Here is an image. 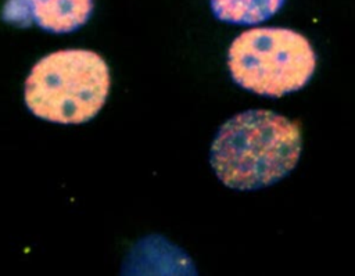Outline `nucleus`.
<instances>
[{
	"mask_svg": "<svg viewBox=\"0 0 355 276\" xmlns=\"http://www.w3.org/2000/svg\"><path fill=\"white\" fill-rule=\"evenodd\" d=\"M93 0H7L1 18L15 26L37 25L51 33H71L92 17Z\"/></svg>",
	"mask_w": 355,
	"mask_h": 276,
	"instance_id": "obj_4",
	"label": "nucleus"
},
{
	"mask_svg": "<svg viewBox=\"0 0 355 276\" xmlns=\"http://www.w3.org/2000/svg\"><path fill=\"white\" fill-rule=\"evenodd\" d=\"M110 69L101 55L83 49L47 54L31 69L24 100L37 118L57 123H83L105 104Z\"/></svg>",
	"mask_w": 355,
	"mask_h": 276,
	"instance_id": "obj_2",
	"label": "nucleus"
},
{
	"mask_svg": "<svg viewBox=\"0 0 355 276\" xmlns=\"http://www.w3.org/2000/svg\"><path fill=\"white\" fill-rule=\"evenodd\" d=\"M286 0H211V10L219 21L234 25H257L272 18Z\"/></svg>",
	"mask_w": 355,
	"mask_h": 276,
	"instance_id": "obj_5",
	"label": "nucleus"
},
{
	"mask_svg": "<svg viewBox=\"0 0 355 276\" xmlns=\"http://www.w3.org/2000/svg\"><path fill=\"white\" fill-rule=\"evenodd\" d=\"M301 143L297 122L269 110H247L218 129L209 162L225 186L258 190L275 184L295 168Z\"/></svg>",
	"mask_w": 355,
	"mask_h": 276,
	"instance_id": "obj_1",
	"label": "nucleus"
},
{
	"mask_svg": "<svg viewBox=\"0 0 355 276\" xmlns=\"http://www.w3.org/2000/svg\"><path fill=\"white\" fill-rule=\"evenodd\" d=\"M232 79L240 87L266 97L301 90L316 68L309 40L287 28H252L239 35L227 51Z\"/></svg>",
	"mask_w": 355,
	"mask_h": 276,
	"instance_id": "obj_3",
	"label": "nucleus"
}]
</instances>
